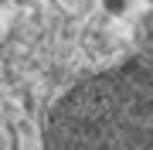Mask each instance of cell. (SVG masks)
Returning a JSON list of instances; mask_svg holds the SVG:
<instances>
[{"instance_id": "1", "label": "cell", "mask_w": 153, "mask_h": 150, "mask_svg": "<svg viewBox=\"0 0 153 150\" xmlns=\"http://www.w3.org/2000/svg\"><path fill=\"white\" fill-rule=\"evenodd\" d=\"M48 150H153V65L133 61L75 85L51 113Z\"/></svg>"}]
</instances>
